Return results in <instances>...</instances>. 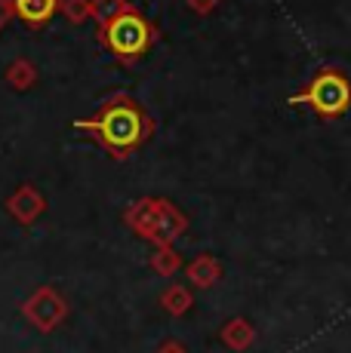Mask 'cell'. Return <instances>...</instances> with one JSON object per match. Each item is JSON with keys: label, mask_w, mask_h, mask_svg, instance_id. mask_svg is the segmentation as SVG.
Wrapping results in <instances>:
<instances>
[{"label": "cell", "mask_w": 351, "mask_h": 353, "mask_svg": "<svg viewBox=\"0 0 351 353\" xmlns=\"http://www.w3.org/2000/svg\"><path fill=\"white\" fill-rule=\"evenodd\" d=\"M77 129L90 132L111 157H126L148 139L151 120H148V114L142 111L136 99L126 96V92H117V96L102 101L96 117L77 120Z\"/></svg>", "instance_id": "1"}, {"label": "cell", "mask_w": 351, "mask_h": 353, "mask_svg": "<svg viewBox=\"0 0 351 353\" xmlns=\"http://www.w3.org/2000/svg\"><path fill=\"white\" fill-rule=\"evenodd\" d=\"M308 99H312L321 111H339V108H345V101H348V86L342 83L339 77H321Z\"/></svg>", "instance_id": "3"}, {"label": "cell", "mask_w": 351, "mask_h": 353, "mask_svg": "<svg viewBox=\"0 0 351 353\" xmlns=\"http://www.w3.org/2000/svg\"><path fill=\"white\" fill-rule=\"evenodd\" d=\"M102 40L120 62L133 65L136 59H142L148 52V46L154 40V28H151V22H145V16H139L136 10L126 6L111 22L102 25Z\"/></svg>", "instance_id": "2"}, {"label": "cell", "mask_w": 351, "mask_h": 353, "mask_svg": "<svg viewBox=\"0 0 351 353\" xmlns=\"http://www.w3.org/2000/svg\"><path fill=\"white\" fill-rule=\"evenodd\" d=\"M62 0H12V12L31 28H44L53 16H56Z\"/></svg>", "instance_id": "4"}]
</instances>
